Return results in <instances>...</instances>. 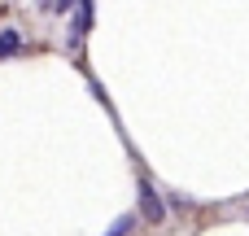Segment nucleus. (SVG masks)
Wrapping results in <instances>:
<instances>
[{
    "instance_id": "f257e3e1",
    "label": "nucleus",
    "mask_w": 249,
    "mask_h": 236,
    "mask_svg": "<svg viewBox=\"0 0 249 236\" xmlns=\"http://www.w3.org/2000/svg\"><path fill=\"white\" fill-rule=\"evenodd\" d=\"M140 215H144L149 223H162V219H166V206H162V197H158V193H153L144 180H140Z\"/></svg>"
},
{
    "instance_id": "f03ea898",
    "label": "nucleus",
    "mask_w": 249,
    "mask_h": 236,
    "mask_svg": "<svg viewBox=\"0 0 249 236\" xmlns=\"http://www.w3.org/2000/svg\"><path fill=\"white\" fill-rule=\"evenodd\" d=\"M70 26H74V31H70V39H74V44L92 31V0H79V9H74V22H70Z\"/></svg>"
},
{
    "instance_id": "7ed1b4c3",
    "label": "nucleus",
    "mask_w": 249,
    "mask_h": 236,
    "mask_svg": "<svg viewBox=\"0 0 249 236\" xmlns=\"http://www.w3.org/2000/svg\"><path fill=\"white\" fill-rule=\"evenodd\" d=\"M18 31H0V57H9V53H18Z\"/></svg>"
},
{
    "instance_id": "20e7f679",
    "label": "nucleus",
    "mask_w": 249,
    "mask_h": 236,
    "mask_svg": "<svg viewBox=\"0 0 249 236\" xmlns=\"http://www.w3.org/2000/svg\"><path fill=\"white\" fill-rule=\"evenodd\" d=\"M131 228H136V219H131V215H123V219H114V228H109L105 236H127Z\"/></svg>"
},
{
    "instance_id": "39448f33",
    "label": "nucleus",
    "mask_w": 249,
    "mask_h": 236,
    "mask_svg": "<svg viewBox=\"0 0 249 236\" xmlns=\"http://www.w3.org/2000/svg\"><path fill=\"white\" fill-rule=\"evenodd\" d=\"M53 9L57 13H70V9H79V0H53Z\"/></svg>"
},
{
    "instance_id": "423d86ee",
    "label": "nucleus",
    "mask_w": 249,
    "mask_h": 236,
    "mask_svg": "<svg viewBox=\"0 0 249 236\" xmlns=\"http://www.w3.org/2000/svg\"><path fill=\"white\" fill-rule=\"evenodd\" d=\"M44 4H48V0H44Z\"/></svg>"
}]
</instances>
